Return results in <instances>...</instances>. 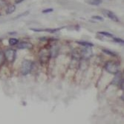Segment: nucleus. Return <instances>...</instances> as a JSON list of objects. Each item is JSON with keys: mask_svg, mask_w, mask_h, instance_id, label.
Listing matches in <instances>:
<instances>
[{"mask_svg": "<svg viewBox=\"0 0 124 124\" xmlns=\"http://www.w3.org/2000/svg\"><path fill=\"white\" fill-rule=\"evenodd\" d=\"M17 48L19 49H28L30 50L33 48V45L31 42H22L19 44H18Z\"/></svg>", "mask_w": 124, "mask_h": 124, "instance_id": "obj_8", "label": "nucleus"}, {"mask_svg": "<svg viewBox=\"0 0 124 124\" xmlns=\"http://www.w3.org/2000/svg\"><path fill=\"white\" fill-rule=\"evenodd\" d=\"M105 69L109 74H115L119 71V65L117 62L108 61L105 65Z\"/></svg>", "mask_w": 124, "mask_h": 124, "instance_id": "obj_1", "label": "nucleus"}, {"mask_svg": "<svg viewBox=\"0 0 124 124\" xmlns=\"http://www.w3.org/2000/svg\"><path fill=\"white\" fill-rule=\"evenodd\" d=\"M115 75V77H114L113 80H112L111 84L112 85H119L120 83L121 82V80L123 79V77H122V74H121V72L118 71Z\"/></svg>", "mask_w": 124, "mask_h": 124, "instance_id": "obj_7", "label": "nucleus"}, {"mask_svg": "<svg viewBox=\"0 0 124 124\" xmlns=\"http://www.w3.org/2000/svg\"><path fill=\"white\" fill-rule=\"evenodd\" d=\"M16 10V7L15 5H10L7 10H6V14H13L14 11Z\"/></svg>", "mask_w": 124, "mask_h": 124, "instance_id": "obj_11", "label": "nucleus"}, {"mask_svg": "<svg viewBox=\"0 0 124 124\" xmlns=\"http://www.w3.org/2000/svg\"><path fill=\"white\" fill-rule=\"evenodd\" d=\"M24 0H15V3L16 4H19V3H21L22 2H23Z\"/></svg>", "mask_w": 124, "mask_h": 124, "instance_id": "obj_22", "label": "nucleus"}, {"mask_svg": "<svg viewBox=\"0 0 124 124\" xmlns=\"http://www.w3.org/2000/svg\"><path fill=\"white\" fill-rule=\"evenodd\" d=\"M62 28H50V29H36V28H31V31H35V32H42V31H46L51 33H54L56 32L59 31L60 30H61Z\"/></svg>", "mask_w": 124, "mask_h": 124, "instance_id": "obj_9", "label": "nucleus"}, {"mask_svg": "<svg viewBox=\"0 0 124 124\" xmlns=\"http://www.w3.org/2000/svg\"><path fill=\"white\" fill-rule=\"evenodd\" d=\"M85 2L90 5L94 6H98L103 2L102 0H85Z\"/></svg>", "mask_w": 124, "mask_h": 124, "instance_id": "obj_10", "label": "nucleus"}, {"mask_svg": "<svg viewBox=\"0 0 124 124\" xmlns=\"http://www.w3.org/2000/svg\"><path fill=\"white\" fill-rule=\"evenodd\" d=\"M6 4H7V2L5 1V0H0V6L1 7L5 6Z\"/></svg>", "mask_w": 124, "mask_h": 124, "instance_id": "obj_20", "label": "nucleus"}, {"mask_svg": "<svg viewBox=\"0 0 124 124\" xmlns=\"http://www.w3.org/2000/svg\"><path fill=\"white\" fill-rule=\"evenodd\" d=\"M92 19H94V20H97V21H100V22H103V18L101 17L100 16H93L92 17Z\"/></svg>", "mask_w": 124, "mask_h": 124, "instance_id": "obj_17", "label": "nucleus"}, {"mask_svg": "<svg viewBox=\"0 0 124 124\" xmlns=\"http://www.w3.org/2000/svg\"><path fill=\"white\" fill-rule=\"evenodd\" d=\"M103 14L106 17H108V19H111L112 21L116 22H120V19H118V17H117L113 12H111V11H110V10H104L103 11Z\"/></svg>", "mask_w": 124, "mask_h": 124, "instance_id": "obj_6", "label": "nucleus"}, {"mask_svg": "<svg viewBox=\"0 0 124 124\" xmlns=\"http://www.w3.org/2000/svg\"><path fill=\"white\" fill-rule=\"evenodd\" d=\"M5 60V54L3 52L0 51V65H2L4 64Z\"/></svg>", "mask_w": 124, "mask_h": 124, "instance_id": "obj_16", "label": "nucleus"}, {"mask_svg": "<svg viewBox=\"0 0 124 124\" xmlns=\"http://www.w3.org/2000/svg\"><path fill=\"white\" fill-rule=\"evenodd\" d=\"M51 57V51H49L48 49L44 48L39 53V59L42 64H45V63L46 64L50 60Z\"/></svg>", "mask_w": 124, "mask_h": 124, "instance_id": "obj_3", "label": "nucleus"}, {"mask_svg": "<svg viewBox=\"0 0 124 124\" xmlns=\"http://www.w3.org/2000/svg\"><path fill=\"white\" fill-rule=\"evenodd\" d=\"M54 11V9L53 8H48V9H45L42 10V13L43 14H47V13H51V12H53Z\"/></svg>", "mask_w": 124, "mask_h": 124, "instance_id": "obj_18", "label": "nucleus"}, {"mask_svg": "<svg viewBox=\"0 0 124 124\" xmlns=\"http://www.w3.org/2000/svg\"><path fill=\"white\" fill-rule=\"evenodd\" d=\"M80 55L82 56V57L84 58V59H88V58H90L93 55V51H92V47H90V46L85 47V48H83L81 51Z\"/></svg>", "mask_w": 124, "mask_h": 124, "instance_id": "obj_5", "label": "nucleus"}, {"mask_svg": "<svg viewBox=\"0 0 124 124\" xmlns=\"http://www.w3.org/2000/svg\"><path fill=\"white\" fill-rule=\"evenodd\" d=\"M97 33L100 35H103V36H105V37H113V35L111 34V33H108V32H106V31H100L98 32Z\"/></svg>", "mask_w": 124, "mask_h": 124, "instance_id": "obj_15", "label": "nucleus"}, {"mask_svg": "<svg viewBox=\"0 0 124 124\" xmlns=\"http://www.w3.org/2000/svg\"><path fill=\"white\" fill-rule=\"evenodd\" d=\"M103 51L105 54H108L109 56H111V57H116V56H117V54L116 53H115L114 51H111L110 50H108V49H103Z\"/></svg>", "mask_w": 124, "mask_h": 124, "instance_id": "obj_14", "label": "nucleus"}, {"mask_svg": "<svg viewBox=\"0 0 124 124\" xmlns=\"http://www.w3.org/2000/svg\"><path fill=\"white\" fill-rule=\"evenodd\" d=\"M29 14V11H26V12H25V13H23L22 14H19L16 18H19V17H21V16H24L25 15H28Z\"/></svg>", "mask_w": 124, "mask_h": 124, "instance_id": "obj_21", "label": "nucleus"}, {"mask_svg": "<svg viewBox=\"0 0 124 124\" xmlns=\"http://www.w3.org/2000/svg\"><path fill=\"white\" fill-rule=\"evenodd\" d=\"M4 54H5V59L10 62H13L16 60V51L14 49H8L7 51H5Z\"/></svg>", "mask_w": 124, "mask_h": 124, "instance_id": "obj_4", "label": "nucleus"}, {"mask_svg": "<svg viewBox=\"0 0 124 124\" xmlns=\"http://www.w3.org/2000/svg\"><path fill=\"white\" fill-rule=\"evenodd\" d=\"M114 41L116 42H118V43H121V44H123L124 43L123 39H122L120 38H114Z\"/></svg>", "mask_w": 124, "mask_h": 124, "instance_id": "obj_19", "label": "nucleus"}, {"mask_svg": "<svg viewBox=\"0 0 124 124\" xmlns=\"http://www.w3.org/2000/svg\"><path fill=\"white\" fill-rule=\"evenodd\" d=\"M8 42H9V45H10V46H16V45L18 44L19 40H18V39H16V38H10Z\"/></svg>", "mask_w": 124, "mask_h": 124, "instance_id": "obj_12", "label": "nucleus"}, {"mask_svg": "<svg viewBox=\"0 0 124 124\" xmlns=\"http://www.w3.org/2000/svg\"><path fill=\"white\" fill-rule=\"evenodd\" d=\"M33 68V62L31 60H25L22 62L21 65V73L22 75H27L30 74Z\"/></svg>", "mask_w": 124, "mask_h": 124, "instance_id": "obj_2", "label": "nucleus"}, {"mask_svg": "<svg viewBox=\"0 0 124 124\" xmlns=\"http://www.w3.org/2000/svg\"><path fill=\"white\" fill-rule=\"evenodd\" d=\"M79 45H81V46L86 47V46H90V47H93L94 45L91 42H77Z\"/></svg>", "mask_w": 124, "mask_h": 124, "instance_id": "obj_13", "label": "nucleus"}]
</instances>
